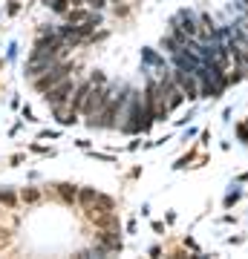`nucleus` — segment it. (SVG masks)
<instances>
[{"label": "nucleus", "mask_w": 248, "mask_h": 259, "mask_svg": "<svg viewBox=\"0 0 248 259\" xmlns=\"http://www.w3.org/2000/svg\"><path fill=\"white\" fill-rule=\"evenodd\" d=\"M107 101H110V93H107L104 87H95V83H92L90 93H87V101H84V107H81V112L92 118V115H98V112L107 107Z\"/></svg>", "instance_id": "f257e3e1"}, {"label": "nucleus", "mask_w": 248, "mask_h": 259, "mask_svg": "<svg viewBox=\"0 0 248 259\" xmlns=\"http://www.w3.org/2000/svg\"><path fill=\"white\" fill-rule=\"evenodd\" d=\"M173 81L179 83V90L185 93L188 101L202 98V93H199V78H196L193 72H188V69H173Z\"/></svg>", "instance_id": "f03ea898"}, {"label": "nucleus", "mask_w": 248, "mask_h": 259, "mask_svg": "<svg viewBox=\"0 0 248 259\" xmlns=\"http://www.w3.org/2000/svg\"><path fill=\"white\" fill-rule=\"evenodd\" d=\"M66 72H69V66H49V75L38 81V90H41V93L52 90V87H55L58 81H64V78H66Z\"/></svg>", "instance_id": "20e7f679"}, {"label": "nucleus", "mask_w": 248, "mask_h": 259, "mask_svg": "<svg viewBox=\"0 0 248 259\" xmlns=\"http://www.w3.org/2000/svg\"><path fill=\"white\" fill-rule=\"evenodd\" d=\"M38 190H26V193H23V199H26V202H38Z\"/></svg>", "instance_id": "9d476101"}, {"label": "nucleus", "mask_w": 248, "mask_h": 259, "mask_svg": "<svg viewBox=\"0 0 248 259\" xmlns=\"http://www.w3.org/2000/svg\"><path fill=\"white\" fill-rule=\"evenodd\" d=\"M239 182H248V173H242V176H239Z\"/></svg>", "instance_id": "ddd939ff"}, {"label": "nucleus", "mask_w": 248, "mask_h": 259, "mask_svg": "<svg viewBox=\"0 0 248 259\" xmlns=\"http://www.w3.org/2000/svg\"><path fill=\"white\" fill-rule=\"evenodd\" d=\"M58 193H61L64 202H75V199H78V190H75L73 185H58Z\"/></svg>", "instance_id": "423d86ee"}, {"label": "nucleus", "mask_w": 248, "mask_h": 259, "mask_svg": "<svg viewBox=\"0 0 248 259\" xmlns=\"http://www.w3.org/2000/svg\"><path fill=\"white\" fill-rule=\"evenodd\" d=\"M95 199H98V193L90 190V187H87V190H78V202H81V204H92Z\"/></svg>", "instance_id": "6e6552de"}, {"label": "nucleus", "mask_w": 248, "mask_h": 259, "mask_svg": "<svg viewBox=\"0 0 248 259\" xmlns=\"http://www.w3.org/2000/svg\"><path fill=\"white\" fill-rule=\"evenodd\" d=\"M52 9H55V12H66V0H55V3H52Z\"/></svg>", "instance_id": "f8f14e48"}, {"label": "nucleus", "mask_w": 248, "mask_h": 259, "mask_svg": "<svg viewBox=\"0 0 248 259\" xmlns=\"http://www.w3.org/2000/svg\"><path fill=\"white\" fill-rule=\"evenodd\" d=\"M237 133H239V139H242V141H248V124H239Z\"/></svg>", "instance_id": "1a4fd4ad"}, {"label": "nucleus", "mask_w": 248, "mask_h": 259, "mask_svg": "<svg viewBox=\"0 0 248 259\" xmlns=\"http://www.w3.org/2000/svg\"><path fill=\"white\" fill-rule=\"evenodd\" d=\"M69 23H98V15L95 12H87V9H73L69 12Z\"/></svg>", "instance_id": "39448f33"}, {"label": "nucleus", "mask_w": 248, "mask_h": 259, "mask_svg": "<svg viewBox=\"0 0 248 259\" xmlns=\"http://www.w3.org/2000/svg\"><path fill=\"white\" fill-rule=\"evenodd\" d=\"M55 112H58V121H61V124H73L78 110H64V104H61V107H55Z\"/></svg>", "instance_id": "0eeeda50"}, {"label": "nucleus", "mask_w": 248, "mask_h": 259, "mask_svg": "<svg viewBox=\"0 0 248 259\" xmlns=\"http://www.w3.org/2000/svg\"><path fill=\"white\" fill-rule=\"evenodd\" d=\"M69 93H73V81H66V78H64V81L58 83V87H52V90H49L46 101L52 104V107H61L64 101H69V98H73Z\"/></svg>", "instance_id": "7ed1b4c3"}, {"label": "nucleus", "mask_w": 248, "mask_h": 259, "mask_svg": "<svg viewBox=\"0 0 248 259\" xmlns=\"http://www.w3.org/2000/svg\"><path fill=\"white\" fill-rule=\"evenodd\" d=\"M104 3L107 0H87V6H92V9H104Z\"/></svg>", "instance_id": "9b49d317"}]
</instances>
